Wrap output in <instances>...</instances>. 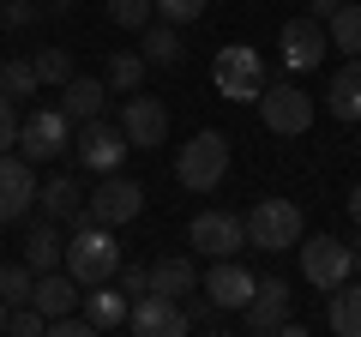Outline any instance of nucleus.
I'll return each instance as SVG.
<instances>
[{
	"label": "nucleus",
	"mask_w": 361,
	"mask_h": 337,
	"mask_svg": "<svg viewBox=\"0 0 361 337\" xmlns=\"http://www.w3.org/2000/svg\"><path fill=\"white\" fill-rule=\"evenodd\" d=\"M145 73H151V61H145V54H109V66H103V78H109V91L115 97H133L145 85Z\"/></svg>",
	"instance_id": "obj_27"
},
{
	"label": "nucleus",
	"mask_w": 361,
	"mask_h": 337,
	"mask_svg": "<svg viewBox=\"0 0 361 337\" xmlns=\"http://www.w3.org/2000/svg\"><path fill=\"white\" fill-rule=\"evenodd\" d=\"M289 319V283L277 271L271 277H259V289H253V301L241 307V331H253V337H265V331H277V325Z\"/></svg>",
	"instance_id": "obj_16"
},
{
	"label": "nucleus",
	"mask_w": 361,
	"mask_h": 337,
	"mask_svg": "<svg viewBox=\"0 0 361 337\" xmlns=\"http://www.w3.org/2000/svg\"><path fill=\"white\" fill-rule=\"evenodd\" d=\"M66 271L78 277V283H109V277L121 271V241H115V229L109 223H90V217H78L73 223V235H66Z\"/></svg>",
	"instance_id": "obj_1"
},
{
	"label": "nucleus",
	"mask_w": 361,
	"mask_h": 337,
	"mask_svg": "<svg viewBox=\"0 0 361 337\" xmlns=\"http://www.w3.org/2000/svg\"><path fill=\"white\" fill-rule=\"evenodd\" d=\"M145 211V187L127 181V175H97V187L85 193V217L90 223H109V229H121V223H133Z\"/></svg>",
	"instance_id": "obj_7"
},
{
	"label": "nucleus",
	"mask_w": 361,
	"mask_h": 337,
	"mask_svg": "<svg viewBox=\"0 0 361 337\" xmlns=\"http://www.w3.org/2000/svg\"><path fill=\"white\" fill-rule=\"evenodd\" d=\"M295 253H301V277H307L313 289H325V295L355 277V247L337 241V235H301Z\"/></svg>",
	"instance_id": "obj_6"
},
{
	"label": "nucleus",
	"mask_w": 361,
	"mask_h": 337,
	"mask_svg": "<svg viewBox=\"0 0 361 337\" xmlns=\"http://www.w3.org/2000/svg\"><path fill=\"white\" fill-rule=\"evenodd\" d=\"M49 337H97V331H90L85 307H73V313H61V319H49Z\"/></svg>",
	"instance_id": "obj_35"
},
{
	"label": "nucleus",
	"mask_w": 361,
	"mask_h": 337,
	"mask_svg": "<svg viewBox=\"0 0 361 337\" xmlns=\"http://www.w3.org/2000/svg\"><path fill=\"white\" fill-rule=\"evenodd\" d=\"M115 277H121V289H127L133 301H139V295H151V265H139V259L127 265V259H121V271H115Z\"/></svg>",
	"instance_id": "obj_34"
},
{
	"label": "nucleus",
	"mask_w": 361,
	"mask_h": 337,
	"mask_svg": "<svg viewBox=\"0 0 361 337\" xmlns=\"http://www.w3.org/2000/svg\"><path fill=\"white\" fill-rule=\"evenodd\" d=\"M325 37L337 54H361V0H343L331 18H325Z\"/></svg>",
	"instance_id": "obj_26"
},
{
	"label": "nucleus",
	"mask_w": 361,
	"mask_h": 337,
	"mask_svg": "<svg viewBox=\"0 0 361 337\" xmlns=\"http://www.w3.org/2000/svg\"><path fill=\"white\" fill-rule=\"evenodd\" d=\"M37 18H42L37 0H0V25H6V30H30Z\"/></svg>",
	"instance_id": "obj_32"
},
{
	"label": "nucleus",
	"mask_w": 361,
	"mask_h": 337,
	"mask_svg": "<svg viewBox=\"0 0 361 337\" xmlns=\"http://www.w3.org/2000/svg\"><path fill=\"white\" fill-rule=\"evenodd\" d=\"M73 139H78V121L66 109H30L18 121V151L30 163H61V157H73Z\"/></svg>",
	"instance_id": "obj_4"
},
{
	"label": "nucleus",
	"mask_w": 361,
	"mask_h": 337,
	"mask_svg": "<svg viewBox=\"0 0 361 337\" xmlns=\"http://www.w3.org/2000/svg\"><path fill=\"white\" fill-rule=\"evenodd\" d=\"M211 0H157V18L163 25H193V18H205Z\"/></svg>",
	"instance_id": "obj_31"
},
{
	"label": "nucleus",
	"mask_w": 361,
	"mask_h": 337,
	"mask_svg": "<svg viewBox=\"0 0 361 337\" xmlns=\"http://www.w3.org/2000/svg\"><path fill=\"white\" fill-rule=\"evenodd\" d=\"M37 205H42V217H54V223H78L85 217V187H78L73 175H49V181L37 187Z\"/></svg>",
	"instance_id": "obj_20"
},
{
	"label": "nucleus",
	"mask_w": 361,
	"mask_h": 337,
	"mask_svg": "<svg viewBox=\"0 0 361 337\" xmlns=\"http://www.w3.org/2000/svg\"><path fill=\"white\" fill-rule=\"evenodd\" d=\"M349 217H355V223H361V181H355V187H349Z\"/></svg>",
	"instance_id": "obj_38"
},
{
	"label": "nucleus",
	"mask_w": 361,
	"mask_h": 337,
	"mask_svg": "<svg viewBox=\"0 0 361 337\" xmlns=\"http://www.w3.org/2000/svg\"><path fill=\"white\" fill-rule=\"evenodd\" d=\"M259 121H265L277 139H301L313 127V97L301 85H265L259 91Z\"/></svg>",
	"instance_id": "obj_8"
},
{
	"label": "nucleus",
	"mask_w": 361,
	"mask_h": 337,
	"mask_svg": "<svg viewBox=\"0 0 361 337\" xmlns=\"http://www.w3.org/2000/svg\"><path fill=\"white\" fill-rule=\"evenodd\" d=\"M42 78H37V61L30 54H6L0 61V97H13V103H37Z\"/></svg>",
	"instance_id": "obj_24"
},
{
	"label": "nucleus",
	"mask_w": 361,
	"mask_h": 337,
	"mask_svg": "<svg viewBox=\"0 0 361 337\" xmlns=\"http://www.w3.org/2000/svg\"><path fill=\"white\" fill-rule=\"evenodd\" d=\"M66 6H78V0H42V13H66Z\"/></svg>",
	"instance_id": "obj_39"
},
{
	"label": "nucleus",
	"mask_w": 361,
	"mask_h": 337,
	"mask_svg": "<svg viewBox=\"0 0 361 337\" xmlns=\"http://www.w3.org/2000/svg\"><path fill=\"white\" fill-rule=\"evenodd\" d=\"M109 97H115V91H109V78H90V73H73V78L61 85V109L78 121V127L103 115V109H109Z\"/></svg>",
	"instance_id": "obj_18"
},
{
	"label": "nucleus",
	"mask_w": 361,
	"mask_h": 337,
	"mask_svg": "<svg viewBox=\"0 0 361 337\" xmlns=\"http://www.w3.org/2000/svg\"><path fill=\"white\" fill-rule=\"evenodd\" d=\"M103 13H109V25H121V30H145L157 18V0H109Z\"/></svg>",
	"instance_id": "obj_29"
},
{
	"label": "nucleus",
	"mask_w": 361,
	"mask_h": 337,
	"mask_svg": "<svg viewBox=\"0 0 361 337\" xmlns=\"http://www.w3.org/2000/svg\"><path fill=\"white\" fill-rule=\"evenodd\" d=\"M307 6H313V18H331L337 6H343V0H307Z\"/></svg>",
	"instance_id": "obj_37"
},
{
	"label": "nucleus",
	"mask_w": 361,
	"mask_h": 337,
	"mask_svg": "<svg viewBox=\"0 0 361 337\" xmlns=\"http://www.w3.org/2000/svg\"><path fill=\"white\" fill-rule=\"evenodd\" d=\"M211 85L229 103H259V91H265V54L247 49V42H223L217 61H211Z\"/></svg>",
	"instance_id": "obj_5"
},
{
	"label": "nucleus",
	"mask_w": 361,
	"mask_h": 337,
	"mask_svg": "<svg viewBox=\"0 0 361 337\" xmlns=\"http://www.w3.org/2000/svg\"><path fill=\"white\" fill-rule=\"evenodd\" d=\"M30 61H37L42 85H66V78H73V54H66V49H37Z\"/></svg>",
	"instance_id": "obj_30"
},
{
	"label": "nucleus",
	"mask_w": 361,
	"mask_h": 337,
	"mask_svg": "<svg viewBox=\"0 0 361 337\" xmlns=\"http://www.w3.org/2000/svg\"><path fill=\"white\" fill-rule=\"evenodd\" d=\"M355 127H361V121H355Z\"/></svg>",
	"instance_id": "obj_42"
},
{
	"label": "nucleus",
	"mask_w": 361,
	"mask_h": 337,
	"mask_svg": "<svg viewBox=\"0 0 361 337\" xmlns=\"http://www.w3.org/2000/svg\"><path fill=\"white\" fill-rule=\"evenodd\" d=\"M30 289H37V271H30L25 259H6V265H0V295H6V307H25Z\"/></svg>",
	"instance_id": "obj_28"
},
{
	"label": "nucleus",
	"mask_w": 361,
	"mask_h": 337,
	"mask_svg": "<svg viewBox=\"0 0 361 337\" xmlns=\"http://www.w3.org/2000/svg\"><path fill=\"white\" fill-rule=\"evenodd\" d=\"M325 115L331 121H361V54H349L325 85Z\"/></svg>",
	"instance_id": "obj_19"
},
{
	"label": "nucleus",
	"mask_w": 361,
	"mask_h": 337,
	"mask_svg": "<svg viewBox=\"0 0 361 337\" xmlns=\"http://www.w3.org/2000/svg\"><path fill=\"white\" fill-rule=\"evenodd\" d=\"M139 54H145L151 66H180V25L151 18V25L139 30Z\"/></svg>",
	"instance_id": "obj_25"
},
{
	"label": "nucleus",
	"mask_w": 361,
	"mask_h": 337,
	"mask_svg": "<svg viewBox=\"0 0 361 337\" xmlns=\"http://www.w3.org/2000/svg\"><path fill=\"white\" fill-rule=\"evenodd\" d=\"M37 205V175H30L25 151H0V229L6 223H25Z\"/></svg>",
	"instance_id": "obj_11"
},
{
	"label": "nucleus",
	"mask_w": 361,
	"mask_h": 337,
	"mask_svg": "<svg viewBox=\"0 0 361 337\" xmlns=\"http://www.w3.org/2000/svg\"><path fill=\"white\" fill-rule=\"evenodd\" d=\"M325 18H313V13H301V18H289L283 25V37H277V49H283V66L289 73H313V66H325Z\"/></svg>",
	"instance_id": "obj_13"
},
{
	"label": "nucleus",
	"mask_w": 361,
	"mask_h": 337,
	"mask_svg": "<svg viewBox=\"0 0 361 337\" xmlns=\"http://www.w3.org/2000/svg\"><path fill=\"white\" fill-rule=\"evenodd\" d=\"M121 133H127L133 151H157V145L169 139V103H163V97L133 91L127 103H121Z\"/></svg>",
	"instance_id": "obj_12"
},
{
	"label": "nucleus",
	"mask_w": 361,
	"mask_h": 337,
	"mask_svg": "<svg viewBox=\"0 0 361 337\" xmlns=\"http://www.w3.org/2000/svg\"><path fill=\"white\" fill-rule=\"evenodd\" d=\"M241 223H247V247H259V253H289V247L307 235L295 199H259Z\"/></svg>",
	"instance_id": "obj_3"
},
{
	"label": "nucleus",
	"mask_w": 361,
	"mask_h": 337,
	"mask_svg": "<svg viewBox=\"0 0 361 337\" xmlns=\"http://www.w3.org/2000/svg\"><path fill=\"white\" fill-rule=\"evenodd\" d=\"M151 289H157V295L187 301L199 289V265L187 259V253H163V259H151Z\"/></svg>",
	"instance_id": "obj_21"
},
{
	"label": "nucleus",
	"mask_w": 361,
	"mask_h": 337,
	"mask_svg": "<svg viewBox=\"0 0 361 337\" xmlns=\"http://www.w3.org/2000/svg\"><path fill=\"white\" fill-rule=\"evenodd\" d=\"M127 331H139V337H180L187 331V307H180L175 295H139L133 301V313H127Z\"/></svg>",
	"instance_id": "obj_15"
},
{
	"label": "nucleus",
	"mask_w": 361,
	"mask_h": 337,
	"mask_svg": "<svg viewBox=\"0 0 361 337\" xmlns=\"http://www.w3.org/2000/svg\"><path fill=\"white\" fill-rule=\"evenodd\" d=\"M349 247H355V277H361V241H349Z\"/></svg>",
	"instance_id": "obj_41"
},
{
	"label": "nucleus",
	"mask_w": 361,
	"mask_h": 337,
	"mask_svg": "<svg viewBox=\"0 0 361 337\" xmlns=\"http://www.w3.org/2000/svg\"><path fill=\"white\" fill-rule=\"evenodd\" d=\"M187 247H193V253H205V259H235V253H241L247 247V223L235 217V211H199L193 223H187Z\"/></svg>",
	"instance_id": "obj_9"
},
{
	"label": "nucleus",
	"mask_w": 361,
	"mask_h": 337,
	"mask_svg": "<svg viewBox=\"0 0 361 337\" xmlns=\"http://www.w3.org/2000/svg\"><path fill=\"white\" fill-rule=\"evenodd\" d=\"M199 283H205V295L217 301L223 313H241L247 301H253V289H259V277L247 271L241 259H211V271L199 277Z\"/></svg>",
	"instance_id": "obj_14"
},
{
	"label": "nucleus",
	"mask_w": 361,
	"mask_h": 337,
	"mask_svg": "<svg viewBox=\"0 0 361 337\" xmlns=\"http://www.w3.org/2000/svg\"><path fill=\"white\" fill-rule=\"evenodd\" d=\"M180 307H187V301H180ZM193 325H199V331H223V307L211 295H199L193 307H187V331H193Z\"/></svg>",
	"instance_id": "obj_33"
},
{
	"label": "nucleus",
	"mask_w": 361,
	"mask_h": 337,
	"mask_svg": "<svg viewBox=\"0 0 361 337\" xmlns=\"http://www.w3.org/2000/svg\"><path fill=\"white\" fill-rule=\"evenodd\" d=\"M61 259H66V235L54 229V217L30 223V229H25V265H30V271H54Z\"/></svg>",
	"instance_id": "obj_22"
},
{
	"label": "nucleus",
	"mask_w": 361,
	"mask_h": 337,
	"mask_svg": "<svg viewBox=\"0 0 361 337\" xmlns=\"http://www.w3.org/2000/svg\"><path fill=\"white\" fill-rule=\"evenodd\" d=\"M18 121H25L18 103H13V97H0V151H13V145H18Z\"/></svg>",
	"instance_id": "obj_36"
},
{
	"label": "nucleus",
	"mask_w": 361,
	"mask_h": 337,
	"mask_svg": "<svg viewBox=\"0 0 361 337\" xmlns=\"http://www.w3.org/2000/svg\"><path fill=\"white\" fill-rule=\"evenodd\" d=\"M325 331L337 337H361V277L355 283H337L331 301H325Z\"/></svg>",
	"instance_id": "obj_23"
},
{
	"label": "nucleus",
	"mask_w": 361,
	"mask_h": 337,
	"mask_svg": "<svg viewBox=\"0 0 361 337\" xmlns=\"http://www.w3.org/2000/svg\"><path fill=\"white\" fill-rule=\"evenodd\" d=\"M175 181L187 187V193H217V187L229 181V139L211 133V127H199L175 157Z\"/></svg>",
	"instance_id": "obj_2"
},
{
	"label": "nucleus",
	"mask_w": 361,
	"mask_h": 337,
	"mask_svg": "<svg viewBox=\"0 0 361 337\" xmlns=\"http://www.w3.org/2000/svg\"><path fill=\"white\" fill-rule=\"evenodd\" d=\"M127 151H133V145H127V133H121V121L109 127L103 115H97V121H85V127H78V139H73V157L90 168V175H115Z\"/></svg>",
	"instance_id": "obj_10"
},
{
	"label": "nucleus",
	"mask_w": 361,
	"mask_h": 337,
	"mask_svg": "<svg viewBox=\"0 0 361 337\" xmlns=\"http://www.w3.org/2000/svg\"><path fill=\"white\" fill-rule=\"evenodd\" d=\"M85 319H90V331H127V313H133V295L121 283H90L85 289Z\"/></svg>",
	"instance_id": "obj_17"
},
{
	"label": "nucleus",
	"mask_w": 361,
	"mask_h": 337,
	"mask_svg": "<svg viewBox=\"0 0 361 337\" xmlns=\"http://www.w3.org/2000/svg\"><path fill=\"white\" fill-rule=\"evenodd\" d=\"M6 313H13V307H6V295H0V337H6Z\"/></svg>",
	"instance_id": "obj_40"
}]
</instances>
